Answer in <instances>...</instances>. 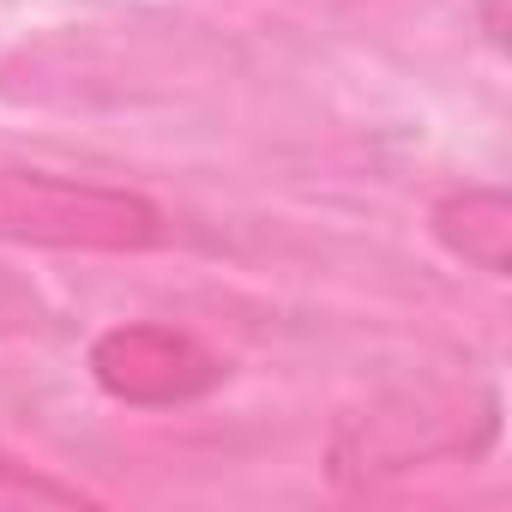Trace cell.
<instances>
[{
	"instance_id": "obj_1",
	"label": "cell",
	"mask_w": 512,
	"mask_h": 512,
	"mask_svg": "<svg viewBox=\"0 0 512 512\" xmlns=\"http://www.w3.org/2000/svg\"><path fill=\"white\" fill-rule=\"evenodd\" d=\"M500 428V404L488 386H404L356 416L338 422L332 434V482L338 488H374L386 476L440 464V458H476Z\"/></svg>"
},
{
	"instance_id": "obj_2",
	"label": "cell",
	"mask_w": 512,
	"mask_h": 512,
	"mask_svg": "<svg viewBox=\"0 0 512 512\" xmlns=\"http://www.w3.org/2000/svg\"><path fill=\"white\" fill-rule=\"evenodd\" d=\"M169 235L145 193L0 163V241L55 253H145Z\"/></svg>"
},
{
	"instance_id": "obj_3",
	"label": "cell",
	"mask_w": 512,
	"mask_h": 512,
	"mask_svg": "<svg viewBox=\"0 0 512 512\" xmlns=\"http://www.w3.org/2000/svg\"><path fill=\"white\" fill-rule=\"evenodd\" d=\"M91 374L121 404L169 410L223 386V356L181 326H109L91 344Z\"/></svg>"
},
{
	"instance_id": "obj_4",
	"label": "cell",
	"mask_w": 512,
	"mask_h": 512,
	"mask_svg": "<svg viewBox=\"0 0 512 512\" xmlns=\"http://www.w3.org/2000/svg\"><path fill=\"white\" fill-rule=\"evenodd\" d=\"M428 229L452 260L476 266L482 278H506V266H512V205H506L500 187H458V193L434 199Z\"/></svg>"
},
{
	"instance_id": "obj_5",
	"label": "cell",
	"mask_w": 512,
	"mask_h": 512,
	"mask_svg": "<svg viewBox=\"0 0 512 512\" xmlns=\"http://www.w3.org/2000/svg\"><path fill=\"white\" fill-rule=\"evenodd\" d=\"M49 326H55L49 296H43L25 272L0 266V344H7V338H43Z\"/></svg>"
}]
</instances>
